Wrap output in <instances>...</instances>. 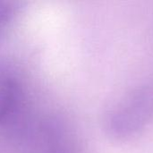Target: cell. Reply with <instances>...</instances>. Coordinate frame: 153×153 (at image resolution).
Masks as SVG:
<instances>
[{"instance_id":"obj_1","label":"cell","mask_w":153,"mask_h":153,"mask_svg":"<svg viewBox=\"0 0 153 153\" xmlns=\"http://www.w3.org/2000/svg\"><path fill=\"white\" fill-rule=\"evenodd\" d=\"M20 96L21 88L15 76L0 68V123L13 115L17 108Z\"/></svg>"},{"instance_id":"obj_2","label":"cell","mask_w":153,"mask_h":153,"mask_svg":"<svg viewBox=\"0 0 153 153\" xmlns=\"http://www.w3.org/2000/svg\"><path fill=\"white\" fill-rule=\"evenodd\" d=\"M16 12L17 7L13 2L0 1V35L8 28Z\"/></svg>"}]
</instances>
